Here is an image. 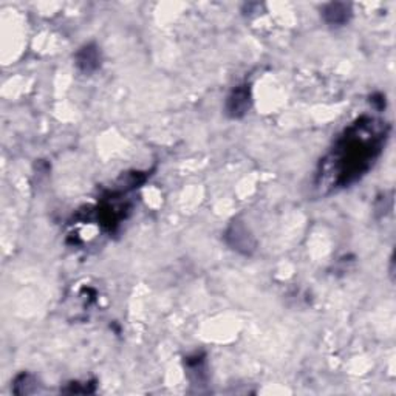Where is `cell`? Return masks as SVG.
<instances>
[{
    "instance_id": "cell-1",
    "label": "cell",
    "mask_w": 396,
    "mask_h": 396,
    "mask_svg": "<svg viewBox=\"0 0 396 396\" xmlns=\"http://www.w3.org/2000/svg\"><path fill=\"white\" fill-rule=\"evenodd\" d=\"M387 126L371 118H361L345 130L333 151L320 163L316 185L320 191L345 187L361 178L383 151Z\"/></svg>"
},
{
    "instance_id": "cell-2",
    "label": "cell",
    "mask_w": 396,
    "mask_h": 396,
    "mask_svg": "<svg viewBox=\"0 0 396 396\" xmlns=\"http://www.w3.org/2000/svg\"><path fill=\"white\" fill-rule=\"evenodd\" d=\"M252 105V95H251V88L250 86H238L235 87L233 92L229 93L228 99H226V105L225 110L229 118H243L245 115L250 112Z\"/></svg>"
},
{
    "instance_id": "cell-3",
    "label": "cell",
    "mask_w": 396,
    "mask_h": 396,
    "mask_svg": "<svg viewBox=\"0 0 396 396\" xmlns=\"http://www.w3.org/2000/svg\"><path fill=\"white\" fill-rule=\"evenodd\" d=\"M226 242L233 246L234 250L243 254H251L255 250L254 238L242 223H234V225L228 229Z\"/></svg>"
},
{
    "instance_id": "cell-4",
    "label": "cell",
    "mask_w": 396,
    "mask_h": 396,
    "mask_svg": "<svg viewBox=\"0 0 396 396\" xmlns=\"http://www.w3.org/2000/svg\"><path fill=\"white\" fill-rule=\"evenodd\" d=\"M74 62H76L81 71L93 73L101 67V52L95 44H87L78 50Z\"/></svg>"
},
{
    "instance_id": "cell-5",
    "label": "cell",
    "mask_w": 396,
    "mask_h": 396,
    "mask_svg": "<svg viewBox=\"0 0 396 396\" xmlns=\"http://www.w3.org/2000/svg\"><path fill=\"white\" fill-rule=\"evenodd\" d=\"M324 21L328 25H345L346 22L350 21L351 18V5L350 4H342V2H334V4H328L324 8Z\"/></svg>"
}]
</instances>
